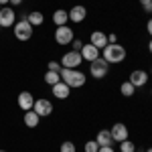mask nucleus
<instances>
[{
  "label": "nucleus",
  "mask_w": 152,
  "mask_h": 152,
  "mask_svg": "<svg viewBox=\"0 0 152 152\" xmlns=\"http://www.w3.org/2000/svg\"><path fill=\"white\" fill-rule=\"evenodd\" d=\"M59 75H61V81H65L71 89H73V87H83V85H85V79H87L83 71H79V69H65V67L59 71Z\"/></svg>",
  "instance_id": "1"
},
{
  "label": "nucleus",
  "mask_w": 152,
  "mask_h": 152,
  "mask_svg": "<svg viewBox=\"0 0 152 152\" xmlns=\"http://www.w3.org/2000/svg\"><path fill=\"white\" fill-rule=\"evenodd\" d=\"M102 57L107 61V63H122L124 59H126V49L122 47V45H118V43H107L104 49H102Z\"/></svg>",
  "instance_id": "2"
},
{
  "label": "nucleus",
  "mask_w": 152,
  "mask_h": 152,
  "mask_svg": "<svg viewBox=\"0 0 152 152\" xmlns=\"http://www.w3.org/2000/svg\"><path fill=\"white\" fill-rule=\"evenodd\" d=\"M107 71H110V63L104 57H97L95 61L89 63V73H91V77H95V79H104L105 75H107Z\"/></svg>",
  "instance_id": "3"
},
{
  "label": "nucleus",
  "mask_w": 152,
  "mask_h": 152,
  "mask_svg": "<svg viewBox=\"0 0 152 152\" xmlns=\"http://www.w3.org/2000/svg\"><path fill=\"white\" fill-rule=\"evenodd\" d=\"M73 39H75V35H73V28L69 24H63V26L55 28V43L57 45H71Z\"/></svg>",
  "instance_id": "4"
},
{
  "label": "nucleus",
  "mask_w": 152,
  "mask_h": 152,
  "mask_svg": "<svg viewBox=\"0 0 152 152\" xmlns=\"http://www.w3.org/2000/svg\"><path fill=\"white\" fill-rule=\"evenodd\" d=\"M33 28L35 26L28 23V20H18V23L14 24V37L18 41H28L33 37Z\"/></svg>",
  "instance_id": "5"
},
{
  "label": "nucleus",
  "mask_w": 152,
  "mask_h": 152,
  "mask_svg": "<svg viewBox=\"0 0 152 152\" xmlns=\"http://www.w3.org/2000/svg\"><path fill=\"white\" fill-rule=\"evenodd\" d=\"M81 53H77V51H69V53H65L63 57H61V67H65V69H77L79 65H81Z\"/></svg>",
  "instance_id": "6"
},
{
  "label": "nucleus",
  "mask_w": 152,
  "mask_h": 152,
  "mask_svg": "<svg viewBox=\"0 0 152 152\" xmlns=\"http://www.w3.org/2000/svg\"><path fill=\"white\" fill-rule=\"evenodd\" d=\"M16 23V12L8 8V6H2L0 8V28H10Z\"/></svg>",
  "instance_id": "7"
},
{
  "label": "nucleus",
  "mask_w": 152,
  "mask_h": 152,
  "mask_svg": "<svg viewBox=\"0 0 152 152\" xmlns=\"http://www.w3.org/2000/svg\"><path fill=\"white\" fill-rule=\"evenodd\" d=\"M33 110L39 114V118H47V116L53 114V104H51L49 99H45V97H39V99H35Z\"/></svg>",
  "instance_id": "8"
},
{
  "label": "nucleus",
  "mask_w": 152,
  "mask_h": 152,
  "mask_svg": "<svg viewBox=\"0 0 152 152\" xmlns=\"http://www.w3.org/2000/svg\"><path fill=\"white\" fill-rule=\"evenodd\" d=\"M110 134H112L114 142H124V140H128V136H130L126 124H122V122L114 124V126H112V130H110Z\"/></svg>",
  "instance_id": "9"
},
{
  "label": "nucleus",
  "mask_w": 152,
  "mask_h": 152,
  "mask_svg": "<svg viewBox=\"0 0 152 152\" xmlns=\"http://www.w3.org/2000/svg\"><path fill=\"white\" fill-rule=\"evenodd\" d=\"M69 12V20L71 23H75V24H79V23H83L85 20V16H87V8L83 6V4H75L71 10H67Z\"/></svg>",
  "instance_id": "10"
},
{
  "label": "nucleus",
  "mask_w": 152,
  "mask_h": 152,
  "mask_svg": "<svg viewBox=\"0 0 152 152\" xmlns=\"http://www.w3.org/2000/svg\"><path fill=\"white\" fill-rule=\"evenodd\" d=\"M16 104H18L20 110L28 112V110H33V105H35V97H33L31 91H20V94H18V99H16Z\"/></svg>",
  "instance_id": "11"
},
{
  "label": "nucleus",
  "mask_w": 152,
  "mask_h": 152,
  "mask_svg": "<svg viewBox=\"0 0 152 152\" xmlns=\"http://www.w3.org/2000/svg\"><path fill=\"white\" fill-rule=\"evenodd\" d=\"M134 87H142V85H146V81H148V75H146V71L142 69H134L132 73H130V79H128Z\"/></svg>",
  "instance_id": "12"
},
{
  "label": "nucleus",
  "mask_w": 152,
  "mask_h": 152,
  "mask_svg": "<svg viewBox=\"0 0 152 152\" xmlns=\"http://www.w3.org/2000/svg\"><path fill=\"white\" fill-rule=\"evenodd\" d=\"M51 89H53V95H55L57 99H67V97H69V94H71V87H69L65 81L55 83Z\"/></svg>",
  "instance_id": "13"
},
{
  "label": "nucleus",
  "mask_w": 152,
  "mask_h": 152,
  "mask_svg": "<svg viewBox=\"0 0 152 152\" xmlns=\"http://www.w3.org/2000/svg\"><path fill=\"white\" fill-rule=\"evenodd\" d=\"M81 57H83V61H89V63H91V61H95V59L102 57V55H99V49L94 47V45L89 43V45H83V49H81Z\"/></svg>",
  "instance_id": "14"
},
{
  "label": "nucleus",
  "mask_w": 152,
  "mask_h": 152,
  "mask_svg": "<svg viewBox=\"0 0 152 152\" xmlns=\"http://www.w3.org/2000/svg\"><path fill=\"white\" fill-rule=\"evenodd\" d=\"M24 126H28V128H37L39 126V122H41V118L37 114L35 110H28V112H24Z\"/></svg>",
  "instance_id": "15"
},
{
  "label": "nucleus",
  "mask_w": 152,
  "mask_h": 152,
  "mask_svg": "<svg viewBox=\"0 0 152 152\" xmlns=\"http://www.w3.org/2000/svg\"><path fill=\"white\" fill-rule=\"evenodd\" d=\"M91 45L94 47H97L99 51L107 45V35L105 33H99V31H95V33H91Z\"/></svg>",
  "instance_id": "16"
},
{
  "label": "nucleus",
  "mask_w": 152,
  "mask_h": 152,
  "mask_svg": "<svg viewBox=\"0 0 152 152\" xmlns=\"http://www.w3.org/2000/svg\"><path fill=\"white\" fill-rule=\"evenodd\" d=\"M53 23H55V26H63V24L69 23V12L63 10V8H59V10L53 12Z\"/></svg>",
  "instance_id": "17"
},
{
  "label": "nucleus",
  "mask_w": 152,
  "mask_h": 152,
  "mask_svg": "<svg viewBox=\"0 0 152 152\" xmlns=\"http://www.w3.org/2000/svg\"><path fill=\"white\" fill-rule=\"evenodd\" d=\"M95 142H97L99 146H112L114 138H112L110 130H99V132H97V138H95Z\"/></svg>",
  "instance_id": "18"
},
{
  "label": "nucleus",
  "mask_w": 152,
  "mask_h": 152,
  "mask_svg": "<svg viewBox=\"0 0 152 152\" xmlns=\"http://www.w3.org/2000/svg\"><path fill=\"white\" fill-rule=\"evenodd\" d=\"M26 20L33 24V26H41V24L45 23V16H43V12L33 10V12H28V14H26Z\"/></svg>",
  "instance_id": "19"
},
{
  "label": "nucleus",
  "mask_w": 152,
  "mask_h": 152,
  "mask_svg": "<svg viewBox=\"0 0 152 152\" xmlns=\"http://www.w3.org/2000/svg\"><path fill=\"white\" fill-rule=\"evenodd\" d=\"M134 91H136V87H134L130 81H124L122 85H120V94L124 95V97H132V95H134Z\"/></svg>",
  "instance_id": "20"
},
{
  "label": "nucleus",
  "mask_w": 152,
  "mask_h": 152,
  "mask_svg": "<svg viewBox=\"0 0 152 152\" xmlns=\"http://www.w3.org/2000/svg\"><path fill=\"white\" fill-rule=\"evenodd\" d=\"M59 81H61V75H59L57 71H47V73H45V83H47V85L53 87V85L59 83Z\"/></svg>",
  "instance_id": "21"
},
{
  "label": "nucleus",
  "mask_w": 152,
  "mask_h": 152,
  "mask_svg": "<svg viewBox=\"0 0 152 152\" xmlns=\"http://www.w3.org/2000/svg\"><path fill=\"white\" fill-rule=\"evenodd\" d=\"M120 152H136L134 142H130V138H128V140H124V142H120Z\"/></svg>",
  "instance_id": "22"
},
{
  "label": "nucleus",
  "mask_w": 152,
  "mask_h": 152,
  "mask_svg": "<svg viewBox=\"0 0 152 152\" xmlns=\"http://www.w3.org/2000/svg\"><path fill=\"white\" fill-rule=\"evenodd\" d=\"M83 150H85V152H97V150H99V144H97L95 140H87V142H85V146H83Z\"/></svg>",
  "instance_id": "23"
},
{
  "label": "nucleus",
  "mask_w": 152,
  "mask_h": 152,
  "mask_svg": "<svg viewBox=\"0 0 152 152\" xmlns=\"http://www.w3.org/2000/svg\"><path fill=\"white\" fill-rule=\"evenodd\" d=\"M59 152H75V144H73V142H69V140H65L63 144H61Z\"/></svg>",
  "instance_id": "24"
},
{
  "label": "nucleus",
  "mask_w": 152,
  "mask_h": 152,
  "mask_svg": "<svg viewBox=\"0 0 152 152\" xmlns=\"http://www.w3.org/2000/svg\"><path fill=\"white\" fill-rule=\"evenodd\" d=\"M83 45H85V43H83L81 39H73V41H71V47H73V51H77V53H81Z\"/></svg>",
  "instance_id": "25"
},
{
  "label": "nucleus",
  "mask_w": 152,
  "mask_h": 152,
  "mask_svg": "<svg viewBox=\"0 0 152 152\" xmlns=\"http://www.w3.org/2000/svg\"><path fill=\"white\" fill-rule=\"evenodd\" d=\"M61 69H63V67H61V63H57V61H49V69L47 71H57V73H59Z\"/></svg>",
  "instance_id": "26"
},
{
  "label": "nucleus",
  "mask_w": 152,
  "mask_h": 152,
  "mask_svg": "<svg viewBox=\"0 0 152 152\" xmlns=\"http://www.w3.org/2000/svg\"><path fill=\"white\" fill-rule=\"evenodd\" d=\"M140 6L144 8V12H152V0H140Z\"/></svg>",
  "instance_id": "27"
},
{
  "label": "nucleus",
  "mask_w": 152,
  "mask_h": 152,
  "mask_svg": "<svg viewBox=\"0 0 152 152\" xmlns=\"http://www.w3.org/2000/svg\"><path fill=\"white\" fill-rule=\"evenodd\" d=\"M107 43H112V45H114V43H118V37L114 35V33H112V35H107Z\"/></svg>",
  "instance_id": "28"
},
{
  "label": "nucleus",
  "mask_w": 152,
  "mask_h": 152,
  "mask_svg": "<svg viewBox=\"0 0 152 152\" xmlns=\"http://www.w3.org/2000/svg\"><path fill=\"white\" fill-rule=\"evenodd\" d=\"M97 152H114V148H112V146H99Z\"/></svg>",
  "instance_id": "29"
},
{
  "label": "nucleus",
  "mask_w": 152,
  "mask_h": 152,
  "mask_svg": "<svg viewBox=\"0 0 152 152\" xmlns=\"http://www.w3.org/2000/svg\"><path fill=\"white\" fill-rule=\"evenodd\" d=\"M146 31H148V35L152 37V18H148V23H146Z\"/></svg>",
  "instance_id": "30"
},
{
  "label": "nucleus",
  "mask_w": 152,
  "mask_h": 152,
  "mask_svg": "<svg viewBox=\"0 0 152 152\" xmlns=\"http://www.w3.org/2000/svg\"><path fill=\"white\" fill-rule=\"evenodd\" d=\"M12 6H18V4H23V0H10Z\"/></svg>",
  "instance_id": "31"
},
{
  "label": "nucleus",
  "mask_w": 152,
  "mask_h": 152,
  "mask_svg": "<svg viewBox=\"0 0 152 152\" xmlns=\"http://www.w3.org/2000/svg\"><path fill=\"white\" fill-rule=\"evenodd\" d=\"M10 0H0V6H4V4H8Z\"/></svg>",
  "instance_id": "32"
},
{
  "label": "nucleus",
  "mask_w": 152,
  "mask_h": 152,
  "mask_svg": "<svg viewBox=\"0 0 152 152\" xmlns=\"http://www.w3.org/2000/svg\"><path fill=\"white\" fill-rule=\"evenodd\" d=\"M148 51H150V53H152V41H150V43H148Z\"/></svg>",
  "instance_id": "33"
},
{
  "label": "nucleus",
  "mask_w": 152,
  "mask_h": 152,
  "mask_svg": "<svg viewBox=\"0 0 152 152\" xmlns=\"http://www.w3.org/2000/svg\"><path fill=\"white\" fill-rule=\"evenodd\" d=\"M146 152H152V148H148V150H146Z\"/></svg>",
  "instance_id": "34"
},
{
  "label": "nucleus",
  "mask_w": 152,
  "mask_h": 152,
  "mask_svg": "<svg viewBox=\"0 0 152 152\" xmlns=\"http://www.w3.org/2000/svg\"><path fill=\"white\" fill-rule=\"evenodd\" d=\"M0 152H6V150H0Z\"/></svg>",
  "instance_id": "35"
},
{
  "label": "nucleus",
  "mask_w": 152,
  "mask_h": 152,
  "mask_svg": "<svg viewBox=\"0 0 152 152\" xmlns=\"http://www.w3.org/2000/svg\"><path fill=\"white\" fill-rule=\"evenodd\" d=\"M150 73H152V69H150Z\"/></svg>",
  "instance_id": "36"
},
{
  "label": "nucleus",
  "mask_w": 152,
  "mask_h": 152,
  "mask_svg": "<svg viewBox=\"0 0 152 152\" xmlns=\"http://www.w3.org/2000/svg\"><path fill=\"white\" fill-rule=\"evenodd\" d=\"M0 8H2V6H0Z\"/></svg>",
  "instance_id": "37"
},
{
  "label": "nucleus",
  "mask_w": 152,
  "mask_h": 152,
  "mask_svg": "<svg viewBox=\"0 0 152 152\" xmlns=\"http://www.w3.org/2000/svg\"><path fill=\"white\" fill-rule=\"evenodd\" d=\"M0 31H2V28H0Z\"/></svg>",
  "instance_id": "38"
}]
</instances>
